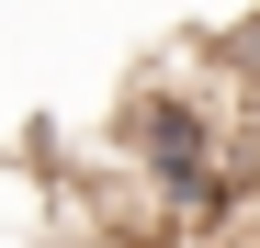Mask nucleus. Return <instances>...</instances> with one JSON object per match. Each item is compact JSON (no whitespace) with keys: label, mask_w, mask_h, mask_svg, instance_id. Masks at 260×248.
Returning a JSON list of instances; mask_svg holds the SVG:
<instances>
[{"label":"nucleus","mask_w":260,"mask_h":248,"mask_svg":"<svg viewBox=\"0 0 260 248\" xmlns=\"http://www.w3.org/2000/svg\"><path fill=\"white\" fill-rule=\"evenodd\" d=\"M238 102H260V91L147 79V91L124 102V170H136V192H147L158 237H204V226H215V215H226V203L260 181V147H249Z\"/></svg>","instance_id":"1"}]
</instances>
